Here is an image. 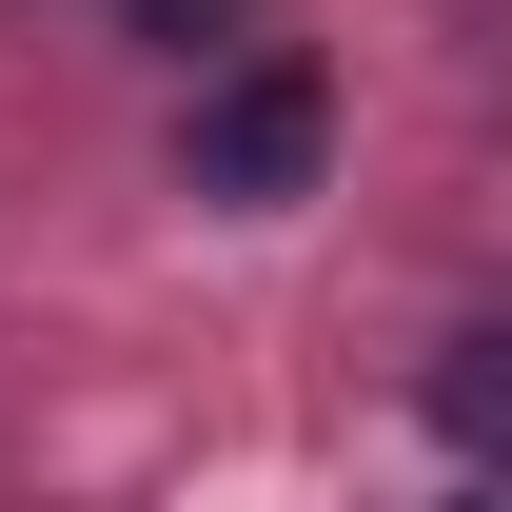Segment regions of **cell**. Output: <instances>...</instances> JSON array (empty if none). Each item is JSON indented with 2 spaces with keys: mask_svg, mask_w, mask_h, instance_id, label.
Returning a JSON list of instances; mask_svg holds the SVG:
<instances>
[{
  "mask_svg": "<svg viewBox=\"0 0 512 512\" xmlns=\"http://www.w3.org/2000/svg\"><path fill=\"white\" fill-rule=\"evenodd\" d=\"M119 20H138V40H237L256 0H119Z\"/></svg>",
  "mask_w": 512,
  "mask_h": 512,
  "instance_id": "3957f363",
  "label": "cell"
},
{
  "mask_svg": "<svg viewBox=\"0 0 512 512\" xmlns=\"http://www.w3.org/2000/svg\"><path fill=\"white\" fill-rule=\"evenodd\" d=\"M316 138H335L316 60H256V79H217V99L178 119V178H197V197H237V217H256V197H296V178H316Z\"/></svg>",
  "mask_w": 512,
  "mask_h": 512,
  "instance_id": "6da1fadb",
  "label": "cell"
},
{
  "mask_svg": "<svg viewBox=\"0 0 512 512\" xmlns=\"http://www.w3.org/2000/svg\"><path fill=\"white\" fill-rule=\"evenodd\" d=\"M434 434L473 453V473H512V316H473V335L434 355Z\"/></svg>",
  "mask_w": 512,
  "mask_h": 512,
  "instance_id": "7a4b0ae2",
  "label": "cell"
}]
</instances>
